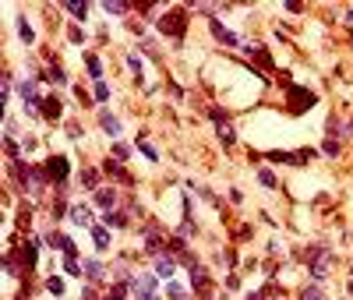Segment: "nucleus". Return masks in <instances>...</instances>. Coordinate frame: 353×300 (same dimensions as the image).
Segmentation results:
<instances>
[{
  "label": "nucleus",
  "instance_id": "obj_10",
  "mask_svg": "<svg viewBox=\"0 0 353 300\" xmlns=\"http://www.w3.org/2000/svg\"><path fill=\"white\" fill-rule=\"evenodd\" d=\"M103 170H106V177H117V180H124V184H135V180L124 173V166H120L117 159H106V166H103Z\"/></svg>",
  "mask_w": 353,
  "mask_h": 300
},
{
  "label": "nucleus",
  "instance_id": "obj_20",
  "mask_svg": "<svg viewBox=\"0 0 353 300\" xmlns=\"http://www.w3.org/2000/svg\"><path fill=\"white\" fill-rule=\"evenodd\" d=\"M18 39H21V43H25V46H28V43H36V32H32V25H28V21H25V18H21V21H18Z\"/></svg>",
  "mask_w": 353,
  "mask_h": 300
},
{
  "label": "nucleus",
  "instance_id": "obj_24",
  "mask_svg": "<svg viewBox=\"0 0 353 300\" xmlns=\"http://www.w3.org/2000/svg\"><path fill=\"white\" fill-rule=\"evenodd\" d=\"M219 142H222L226 149H230V145L237 142V135H233V127H230V124H222V127H219Z\"/></svg>",
  "mask_w": 353,
  "mask_h": 300
},
{
  "label": "nucleus",
  "instance_id": "obj_6",
  "mask_svg": "<svg viewBox=\"0 0 353 300\" xmlns=\"http://www.w3.org/2000/svg\"><path fill=\"white\" fill-rule=\"evenodd\" d=\"M95 205L106 209V212H113V209H117V191H113V187H99V191H95Z\"/></svg>",
  "mask_w": 353,
  "mask_h": 300
},
{
  "label": "nucleus",
  "instance_id": "obj_27",
  "mask_svg": "<svg viewBox=\"0 0 353 300\" xmlns=\"http://www.w3.org/2000/svg\"><path fill=\"white\" fill-rule=\"evenodd\" d=\"M124 297H127V286H124V283H113L110 293H106V300H124Z\"/></svg>",
  "mask_w": 353,
  "mask_h": 300
},
{
  "label": "nucleus",
  "instance_id": "obj_7",
  "mask_svg": "<svg viewBox=\"0 0 353 300\" xmlns=\"http://www.w3.org/2000/svg\"><path fill=\"white\" fill-rule=\"evenodd\" d=\"M212 32H215V39H219V43H226V46H240V39H237L230 28H222L215 18H212Z\"/></svg>",
  "mask_w": 353,
  "mask_h": 300
},
{
  "label": "nucleus",
  "instance_id": "obj_26",
  "mask_svg": "<svg viewBox=\"0 0 353 300\" xmlns=\"http://www.w3.org/2000/svg\"><path fill=\"white\" fill-rule=\"evenodd\" d=\"M166 293H170V300H187V290H184L180 283H170V286H166Z\"/></svg>",
  "mask_w": 353,
  "mask_h": 300
},
{
  "label": "nucleus",
  "instance_id": "obj_18",
  "mask_svg": "<svg viewBox=\"0 0 353 300\" xmlns=\"http://www.w3.org/2000/svg\"><path fill=\"white\" fill-rule=\"evenodd\" d=\"M145 247H148V251H159V247H163V233L148 226V229H145Z\"/></svg>",
  "mask_w": 353,
  "mask_h": 300
},
{
  "label": "nucleus",
  "instance_id": "obj_14",
  "mask_svg": "<svg viewBox=\"0 0 353 300\" xmlns=\"http://www.w3.org/2000/svg\"><path fill=\"white\" fill-rule=\"evenodd\" d=\"M99 7H106V14H127V7H135V4H127V0H106V4H99Z\"/></svg>",
  "mask_w": 353,
  "mask_h": 300
},
{
  "label": "nucleus",
  "instance_id": "obj_17",
  "mask_svg": "<svg viewBox=\"0 0 353 300\" xmlns=\"http://www.w3.org/2000/svg\"><path fill=\"white\" fill-rule=\"evenodd\" d=\"M92 240H95L99 251H106V247H110V233H106V226H92Z\"/></svg>",
  "mask_w": 353,
  "mask_h": 300
},
{
  "label": "nucleus",
  "instance_id": "obj_3",
  "mask_svg": "<svg viewBox=\"0 0 353 300\" xmlns=\"http://www.w3.org/2000/svg\"><path fill=\"white\" fill-rule=\"evenodd\" d=\"M131 290L138 300H159V290H155V276H135L131 279Z\"/></svg>",
  "mask_w": 353,
  "mask_h": 300
},
{
  "label": "nucleus",
  "instance_id": "obj_15",
  "mask_svg": "<svg viewBox=\"0 0 353 300\" xmlns=\"http://www.w3.org/2000/svg\"><path fill=\"white\" fill-rule=\"evenodd\" d=\"M300 300H325V290H322V283H307V286L300 290Z\"/></svg>",
  "mask_w": 353,
  "mask_h": 300
},
{
  "label": "nucleus",
  "instance_id": "obj_1",
  "mask_svg": "<svg viewBox=\"0 0 353 300\" xmlns=\"http://www.w3.org/2000/svg\"><path fill=\"white\" fill-rule=\"evenodd\" d=\"M332 261H336V254H332L325 244H314V247L304 251V265H307V272H311L314 283H322V279L332 272Z\"/></svg>",
  "mask_w": 353,
  "mask_h": 300
},
{
  "label": "nucleus",
  "instance_id": "obj_28",
  "mask_svg": "<svg viewBox=\"0 0 353 300\" xmlns=\"http://www.w3.org/2000/svg\"><path fill=\"white\" fill-rule=\"evenodd\" d=\"M106 226H127V212H106Z\"/></svg>",
  "mask_w": 353,
  "mask_h": 300
},
{
  "label": "nucleus",
  "instance_id": "obj_40",
  "mask_svg": "<svg viewBox=\"0 0 353 300\" xmlns=\"http://www.w3.org/2000/svg\"><path fill=\"white\" fill-rule=\"evenodd\" d=\"M81 300H95V290H85V293H81Z\"/></svg>",
  "mask_w": 353,
  "mask_h": 300
},
{
  "label": "nucleus",
  "instance_id": "obj_5",
  "mask_svg": "<svg viewBox=\"0 0 353 300\" xmlns=\"http://www.w3.org/2000/svg\"><path fill=\"white\" fill-rule=\"evenodd\" d=\"M286 95H290V110H293V113H300V110L314 106V92H307V88H290Z\"/></svg>",
  "mask_w": 353,
  "mask_h": 300
},
{
  "label": "nucleus",
  "instance_id": "obj_38",
  "mask_svg": "<svg viewBox=\"0 0 353 300\" xmlns=\"http://www.w3.org/2000/svg\"><path fill=\"white\" fill-rule=\"evenodd\" d=\"M282 7H286V11H293V14H300V11H304V4H300V0H286Z\"/></svg>",
  "mask_w": 353,
  "mask_h": 300
},
{
  "label": "nucleus",
  "instance_id": "obj_4",
  "mask_svg": "<svg viewBox=\"0 0 353 300\" xmlns=\"http://www.w3.org/2000/svg\"><path fill=\"white\" fill-rule=\"evenodd\" d=\"M46 173H50V184H57V187H64V184H68V173H71L68 159H64V155H53V159L46 162Z\"/></svg>",
  "mask_w": 353,
  "mask_h": 300
},
{
  "label": "nucleus",
  "instance_id": "obj_35",
  "mask_svg": "<svg viewBox=\"0 0 353 300\" xmlns=\"http://www.w3.org/2000/svg\"><path fill=\"white\" fill-rule=\"evenodd\" d=\"M50 212H53V219H60L64 212H71V209L64 205V202H53V205H50Z\"/></svg>",
  "mask_w": 353,
  "mask_h": 300
},
{
  "label": "nucleus",
  "instance_id": "obj_25",
  "mask_svg": "<svg viewBox=\"0 0 353 300\" xmlns=\"http://www.w3.org/2000/svg\"><path fill=\"white\" fill-rule=\"evenodd\" d=\"M21 265H25V269H32V265H36V244L21 247Z\"/></svg>",
  "mask_w": 353,
  "mask_h": 300
},
{
  "label": "nucleus",
  "instance_id": "obj_8",
  "mask_svg": "<svg viewBox=\"0 0 353 300\" xmlns=\"http://www.w3.org/2000/svg\"><path fill=\"white\" fill-rule=\"evenodd\" d=\"M43 117H46V120H57V117H60V99H57V95H46V99H43Z\"/></svg>",
  "mask_w": 353,
  "mask_h": 300
},
{
  "label": "nucleus",
  "instance_id": "obj_22",
  "mask_svg": "<svg viewBox=\"0 0 353 300\" xmlns=\"http://www.w3.org/2000/svg\"><path fill=\"white\" fill-rule=\"evenodd\" d=\"M103 272H106V269H103V261H95V258H88V261H85V276H88V279H103Z\"/></svg>",
  "mask_w": 353,
  "mask_h": 300
},
{
  "label": "nucleus",
  "instance_id": "obj_19",
  "mask_svg": "<svg viewBox=\"0 0 353 300\" xmlns=\"http://www.w3.org/2000/svg\"><path fill=\"white\" fill-rule=\"evenodd\" d=\"M43 78H46V81H53V85H64V81H68V75H64V68H60V64H50Z\"/></svg>",
  "mask_w": 353,
  "mask_h": 300
},
{
  "label": "nucleus",
  "instance_id": "obj_29",
  "mask_svg": "<svg viewBox=\"0 0 353 300\" xmlns=\"http://www.w3.org/2000/svg\"><path fill=\"white\" fill-rule=\"evenodd\" d=\"M258 180H262L265 187H279V180H276V173H272V170H258Z\"/></svg>",
  "mask_w": 353,
  "mask_h": 300
},
{
  "label": "nucleus",
  "instance_id": "obj_9",
  "mask_svg": "<svg viewBox=\"0 0 353 300\" xmlns=\"http://www.w3.org/2000/svg\"><path fill=\"white\" fill-rule=\"evenodd\" d=\"M99 124H103V131H106V135H120V120H117L110 110H103V113H99Z\"/></svg>",
  "mask_w": 353,
  "mask_h": 300
},
{
  "label": "nucleus",
  "instance_id": "obj_36",
  "mask_svg": "<svg viewBox=\"0 0 353 300\" xmlns=\"http://www.w3.org/2000/svg\"><path fill=\"white\" fill-rule=\"evenodd\" d=\"M68 39H71V43H85V32H81V28H78V25H71Z\"/></svg>",
  "mask_w": 353,
  "mask_h": 300
},
{
  "label": "nucleus",
  "instance_id": "obj_13",
  "mask_svg": "<svg viewBox=\"0 0 353 300\" xmlns=\"http://www.w3.org/2000/svg\"><path fill=\"white\" fill-rule=\"evenodd\" d=\"M68 216H71V219H74L78 226H92V212H88L85 205H71V212H68Z\"/></svg>",
  "mask_w": 353,
  "mask_h": 300
},
{
  "label": "nucleus",
  "instance_id": "obj_37",
  "mask_svg": "<svg viewBox=\"0 0 353 300\" xmlns=\"http://www.w3.org/2000/svg\"><path fill=\"white\" fill-rule=\"evenodd\" d=\"M141 149V155H145V159H152V162H155V159H159V152L152 149V145H138Z\"/></svg>",
  "mask_w": 353,
  "mask_h": 300
},
{
  "label": "nucleus",
  "instance_id": "obj_23",
  "mask_svg": "<svg viewBox=\"0 0 353 300\" xmlns=\"http://www.w3.org/2000/svg\"><path fill=\"white\" fill-rule=\"evenodd\" d=\"M46 290H50L53 297H64V279H60V276H50V279H46Z\"/></svg>",
  "mask_w": 353,
  "mask_h": 300
},
{
  "label": "nucleus",
  "instance_id": "obj_32",
  "mask_svg": "<svg viewBox=\"0 0 353 300\" xmlns=\"http://www.w3.org/2000/svg\"><path fill=\"white\" fill-rule=\"evenodd\" d=\"M4 152H7V159H18V155H21V149H18V142H14V138H7V142H4Z\"/></svg>",
  "mask_w": 353,
  "mask_h": 300
},
{
  "label": "nucleus",
  "instance_id": "obj_2",
  "mask_svg": "<svg viewBox=\"0 0 353 300\" xmlns=\"http://www.w3.org/2000/svg\"><path fill=\"white\" fill-rule=\"evenodd\" d=\"M159 32H163V36H170V39H180V36L187 32V11H184V7L166 11V14L159 18Z\"/></svg>",
  "mask_w": 353,
  "mask_h": 300
},
{
  "label": "nucleus",
  "instance_id": "obj_43",
  "mask_svg": "<svg viewBox=\"0 0 353 300\" xmlns=\"http://www.w3.org/2000/svg\"><path fill=\"white\" fill-rule=\"evenodd\" d=\"M346 293H350V297H353V283H350V286H346Z\"/></svg>",
  "mask_w": 353,
  "mask_h": 300
},
{
  "label": "nucleus",
  "instance_id": "obj_30",
  "mask_svg": "<svg viewBox=\"0 0 353 300\" xmlns=\"http://www.w3.org/2000/svg\"><path fill=\"white\" fill-rule=\"evenodd\" d=\"M322 152H325V155H339V152H343V145H339V138H329V142L322 145Z\"/></svg>",
  "mask_w": 353,
  "mask_h": 300
},
{
  "label": "nucleus",
  "instance_id": "obj_42",
  "mask_svg": "<svg viewBox=\"0 0 353 300\" xmlns=\"http://www.w3.org/2000/svg\"><path fill=\"white\" fill-rule=\"evenodd\" d=\"M346 21H353V7H350V11H346Z\"/></svg>",
  "mask_w": 353,
  "mask_h": 300
},
{
  "label": "nucleus",
  "instance_id": "obj_34",
  "mask_svg": "<svg viewBox=\"0 0 353 300\" xmlns=\"http://www.w3.org/2000/svg\"><path fill=\"white\" fill-rule=\"evenodd\" d=\"M64 272H68V276H81V272H85V265H78V261H64Z\"/></svg>",
  "mask_w": 353,
  "mask_h": 300
},
{
  "label": "nucleus",
  "instance_id": "obj_21",
  "mask_svg": "<svg viewBox=\"0 0 353 300\" xmlns=\"http://www.w3.org/2000/svg\"><path fill=\"white\" fill-rule=\"evenodd\" d=\"M81 187L99 191V170H85V173H81Z\"/></svg>",
  "mask_w": 353,
  "mask_h": 300
},
{
  "label": "nucleus",
  "instance_id": "obj_11",
  "mask_svg": "<svg viewBox=\"0 0 353 300\" xmlns=\"http://www.w3.org/2000/svg\"><path fill=\"white\" fill-rule=\"evenodd\" d=\"M173 269H177V261H173V254H170V251H166V254H159V261H155V272L170 279V276H173Z\"/></svg>",
  "mask_w": 353,
  "mask_h": 300
},
{
  "label": "nucleus",
  "instance_id": "obj_33",
  "mask_svg": "<svg viewBox=\"0 0 353 300\" xmlns=\"http://www.w3.org/2000/svg\"><path fill=\"white\" fill-rule=\"evenodd\" d=\"M113 155H117V162H124V159L131 155V145H124V142H117V145H113Z\"/></svg>",
  "mask_w": 353,
  "mask_h": 300
},
{
  "label": "nucleus",
  "instance_id": "obj_41",
  "mask_svg": "<svg viewBox=\"0 0 353 300\" xmlns=\"http://www.w3.org/2000/svg\"><path fill=\"white\" fill-rule=\"evenodd\" d=\"M247 300H265V297H262V293H251V297H247Z\"/></svg>",
  "mask_w": 353,
  "mask_h": 300
},
{
  "label": "nucleus",
  "instance_id": "obj_12",
  "mask_svg": "<svg viewBox=\"0 0 353 300\" xmlns=\"http://www.w3.org/2000/svg\"><path fill=\"white\" fill-rule=\"evenodd\" d=\"M60 7L68 11L71 18H81V21H85V14H88V4H85V0H81V4H78V0H64Z\"/></svg>",
  "mask_w": 353,
  "mask_h": 300
},
{
  "label": "nucleus",
  "instance_id": "obj_16",
  "mask_svg": "<svg viewBox=\"0 0 353 300\" xmlns=\"http://www.w3.org/2000/svg\"><path fill=\"white\" fill-rule=\"evenodd\" d=\"M85 68H88V75L95 78V81H103V60H99L95 53H88V57H85Z\"/></svg>",
  "mask_w": 353,
  "mask_h": 300
},
{
  "label": "nucleus",
  "instance_id": "obj_39",
  "mask_svg": "<svg viewBox=\"0 0 353 300\" xmlns=\"http://www.w3.org/2000/svg\"><path fill=\"white\" fill-rule=\"evenodd\" d=\"M127 68H131V71H138V75H141V57H135V53H131V57H127Z\"/></svg>",
  "mask_w": 353,
  "mask_h": 300
},
{
  "label": "nucleus",
  "instance_id": "obj_31",
  "mask_svg": "<svg viewBox=\"0 0 353 300\" xmlns=\"http://www.w3.org/2000/svg\"><path fill=\"white\" fill-rule=\"evenodd\" d=\"M110 99V85L106 81H95V103H106Z\"/></svg>",
  "mask_w": 353,
  "mask_h": 300
}]
</instances>
